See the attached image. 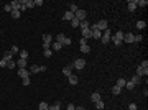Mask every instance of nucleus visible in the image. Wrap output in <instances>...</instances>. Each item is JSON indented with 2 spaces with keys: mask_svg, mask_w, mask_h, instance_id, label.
Instances as JSON below:
<instances>
[{
  "mask_svg": "<svg viewBox=\"0 0 148 110\" xmlns=\"http://www.w3.org/2000/svg\"><path fill=\"white\" fill-rule=\"evenodd\" d=\"M110 38H112V31H110L109 28H107V30H105V31H102V36H100V41L104 44H107L110 41Z\"/></svg>",
  "mask_w": 148,
  "mask_h": 110,
  "instance_id": "1",
  "label": "nucleus"
},
{
  "mask_svg": "<svg viewBox=\"0 0 148 110\" xmlns=\"http://www.w3.org/2000/svg\"><path fill=\"white\" fill-rule=\"evenodd\" d=\"M51 41H53V36L51 35H43V49H50L51 48Z\"/></svg>",
  "mask_w": 148,
  "mask_h": 110,
  "instance_id": "2",
  "label": "nucleus"
},
{
  "mask_svg": "<svg viewBox=\"0 0 148 110\" xmlns=\"http://www.w3.org/2000/svg\"><path fill=\"white\" fill-rule=\"evenodd\" d=\"M72 67H74V69H78V71H81V69H84V67H86V61H84L82 58L76 59V61L72 63Z\"/></svg>",
  "mask_w": 148,
  "mask_h": 110,
  "instance_id": "3",
  "label": "nucleus"
},
{
  "mask_svg": "<svg viewBox=\"0 0 148 110\" xmlns=\"http://www.w3.org/2000/svg\"><path fill=\"white\" fill-rule=\"evenodd\" d=\"M86 16H87V12H86V10H78V12L74 13V18H78L79 21L86 20Z\"/></svg>",
  "mask_w": 148,
  "mask_h": 110,
  "instance_id": "4",
  "label": "nucleus"
},
{
  "mask_svg": "<svg viewBox=\"0 0 148 110\" xmlns=\"http://www.w3.org/2000/svg\"><path fill=\"white\" fill-rule=\"evenodd\" d=\"M97 28H99V31H105V30H107V20L105 18H102V20H99L97 23Z\"/></svg>",
  "mask_w": 148,
  "mask_h": 110,
  "instance_id": "5",
  "label": "nucleus"
},
{
  "mask_svg": "<svg viewBox=\"0 0 148 110\" xmlns=\"http://www.w3.org/2000/svg\"><path fill=\"white\" fill-rule=\"evenodd\" d=\"M43 71H46V66H36V64H33L30 67V72H43Z\"/></svg>",
  "mask_w": 148,
  "mask_h": 110,
  "instance_id": "6",
  "label": "nucleus"
},
{
  "mask_svg": "<svg viewBox=\"0 0 148 110\" xmlns=\"http://www.w3.org/2000/svg\"><path fill=\"white\" fill-rule=\"evenodd\" d=\"M124 43H127V44L133 43V35L132 33H124Z\"/></svg>",
  "mask_w": 148,
  "mask_h": 110,
  "instance_id": "7",
  "label": "nucleus"
},
{
  "mask_svg": "<svg viewBox=\"0 0 148 110\" xmlns=\"http://www.w3.org/2000/svg\"><path fill=\"white\" fill-rule=\"evenodd\" d=\"M72 69H74L72 64H69V66H66L64 69H62V74L66 76V77H69V76H72Z\"/></svg>",
  "mask_w": 148,
  "mask_h": 110,
  "instance_id": "8",
  "label": "nucleus"
},
{
  "mask_svg": "<svg viewBox=\"0 0 148 110\" xmlns=\"http://www.w3.org/2000/svg\"><path fill=\"white\" fill-rule=\"evenodd\" d=\"M30 74H31V72H30V71H26V67H25V69H18V76H20L22 79L30 77Z\"/></svg>",
  "mask_w": 148,
  "mask_h": 110,
  "instance_id": "9",
  "label": "nucleus"
},
{
  "mask_svg": "<svg viewBox=\"0 0 148 110\" xmlns=\"http://www.w3.org/2000/svg\"><path fill=\"white\" fill-rule=\"evenodd\" d=\"M127 8H128V12H135L136 10V0H130L128 3H127Z\"/></svg>",
  "mask_w": 148,
  "mask_h": 110,
  "instance_id": "10",
  "label": "nucleus"
},
{
  "mask_svg": "<svg viewBox=\"0 0 148 110\" xmlns=\"http://www.w3.org/2000/svg\"><path fill=\"white\" fill-rule=\"evenodd\" d=\"M51 48H53V49H51V51H53V53H58V51H61L62 44H61V43H58V41H54V43L51 44Z\"/></svg>",
  "mask_w": 148,
  "mask_h": 110,
  "instance_id": "11",
  "label": "nucleus"
},
{
  "mask_svg": "<svg viewBox=\"0 0 148 110\" xmlns=\"http://www.w3.org/2000/svg\"><path fill=\"white\" fill-rule=\"evenodd\" d=\"M135 74L140 76V77H142V76H148V69H143V67L138 66V67H136V72H135Z\"/></svg>",
  "mask_w": 148,
  "mask_h": 110,
  "instance_id": "12",
  "label": "nucleus"
},
{
  "mask_svg": "<svg viewBox=\"0 0 148 110\" xmlns=\"http://www.w3.org/2000/svg\"><path fill=\"white\" fill-rule=\"evenodd\" d=\"M82 38H84V39L92 38V31H90V28H86V30H82Z\"/></svg>",
  "mask_w": 148,
  "mask_h": 110,
  "instance_id": "13",
  "label": "nucleus"
},
{
  "mask_svg": "<svg viewBox=\"0 0 148 110\" xmlns=\"http://www.w3.org/2000/svg\"><path fill=\"white\" fill-rule=\"evenodd\" d=\"M2 59H5V61H7V63H10V61H13V54H12V51H7L4 54V58Z\"/></svg>",
  "mask_w": 148,
  "mask_h": 110,
  "instance_id": "14",
  "label": "nucleus"
},
{
  "mask_svg": "<svg viewBox=\"0 0 148 110\" xmlns=\"http://www.w3.org/2000/svg\"><path fill=\"white\" fill-rule=\"evenodd\" d=\"M16 66H18V69H25V67H26V59H18V61H16Z\"/></svg>",
  "mask_w": 148,
  "mask_h": 110,
  "instance_id": "15",
  "label": "nucleus"
},
{
  "mask_svg": "<svg viewBox=\"0 0 148 110\" xmlns=\"http://www.w3.org/2000/svg\"><path fill=\"white\" fill-rule=\"evenodd\" d=\"M62 20H66V21H71V20H74V13H71L69 10H68V12L64 13V16H62Z\"/></svg>",
  "mask_w": 148,
  "mask_h": 110,
  "instance_id": "16",
  "label": "nucleus"
},
{
  "mask_svg": "<svg viewBox=\"0 0 148 110\" xmlns=\"http://www.w3.org/2000/svg\"><path fill=\"white\" fill-rule=\"evenodd\" d=\"M56 41H58V43H61L62 46H64V41H66V35H62V33H59V35L56 36Z\"/></svg>",
  "mask_w": 148,
  "mask_h": 110,
  "instance_id": "17",
  "label": "nucleus"
},
{
  "mask_svg": "<svg viewBox=\"0 0 148 110\" xmlns=\"http://www.w3.org/2000/svg\"><path fill=\"white\" fill-rule=\"evenodd\" d=\"M79 26H81V30H86V28H89L90 26V23H89V20H82V21H81V23H79Z\"/></svg>",
  "mask_w": 148,
  "mask_h": 110,
  "instance_id": "18",
  "label": "nucleus"
},
{
  "mask_svg": "<svg viewBox=\"0 0 148 110\" xmlns=\"http://www.w3.org/2000/svg\"><path fill=\"white\" fill-rule=\"evenodd\" d=\"M10 5H12V10H18L20 5H22V0H13Z\"/></svg>",
  "mask_w": 148,
  "mask_h": 110,
  "instance_id": "19",
  "label": "nucleus"
},
{
  "mask_svg": "<svg viewBox=\"0 0 148 110\" xmlns=\"http://www.w3.org/2000/svg\"><path fill=\"white\" fill-rule=\"evenodd\" d=\"M90 100H92L94 104H96V102H99V100H100V94H99V92H94V94L90 95Z\"/></svg>",
  "mask_w": 148,
  "mask_h": 110,
  "instance_id": "20",
  "label": "nucleus"
},
{
  "mask_svg": "<svg viewBox=\"0 0 148 110\" xmlns=\"http://www.w3.org/2000/svg\"><path fill=\"white\" fill-rule=\"evenodd\" d=\"M48 110H61V102H54L53 105L48 107Z\"/></svg>",
  "mask_w": 148,
  "mask_h": 110,
  "instance_id": "21",
  "label": "nucleus"
},
{
  "mask_svg": "<svg viewBox=\"0 0 148 110\" xmlns=\"http://www.w3.org/2000/svg\"><path fill=\"white\" fill-rule=\"evenodd\" d=\"M140 81H142V77H140V76H136V74H133L132 79H130V82H133L135 86H136V84H140Z\"/></svg>",
  "mask_w": 148,
  "mask_h": 110,
  "instance_id": "22",
  "label": "nucleus"
},
{
  "mask_svg": "<svg viewBox=\"0 0 148 110\" xmlns=\"http://www.w3.org/2000/svg\"><path fill=\"white\" fill-rule=\"evenodd\" d=\"M112 36H114L115 39H118V41H122V43H124V31H117L115 35H112Z\"/></svg>",
  "mask_w": 148,
  "mask_h": 110,
  "instance_id": "23",
  "label": "nucleus"
},
{
  "mask_svg": "<svg viewBox=\"0 0 148 110\" xmlns=\"http://www.w3.org/2000/svg\"><path fill=\"white\" fill-rule=\"evenodd\" d=\"M125 84H127V81H125L124 77H120V79L117 81V84H115V86H117V87H120V89H124V87H125Z\"/></svg>",
  "mask_w": 148,
  "mask_h": 110,
  "instance_id": "24",
  "label": "nucleus"
},
{
  "mask_svg": "<svg viewBox=\"0 0 148 110\" xmlns=\"http://www.w3.org/2000/svg\"><path fill=\"white\" fill-rule=\"evenodd\" d=\"M68 79H69V84H71V86H76V84H78V76H69V77H68Z\"/></svg>",
  "mask_w": 148,
  "mask_h": 110,
  "instance_id": "25",
  "label": "nucleus"
},
{
  "mask_svg": "<svg viewBox=\"0 0 148 110\" xmlns=\"http://www.w3.org/2000/svg\"><path fill=\"white\" fill-rule=\"evenodd\" d=\"M23 3L26 5V8H33L35 7V0H23Z\"/></svg>",
  "mask_w": 148,
  "mask_h": 110,
  "instance_id": "26",
  "label": "nucleus"
},
{
  "mask_svg": "<svg viewBox=\"0 0 148 110\" xmlns=\"http://www.w3.org/2000/svg\"><path fill=\"white\" fill-rule=\"evenodd\" d=\"M136 28H138V30H143V28H146V21H143V20L136 21Z\"/></svg>",
  "mask_w": 148,
  "mask_h": 110,
  "instance_id": "27",
  "label": "nucleus"
},
{
  "mask_svg": "<svg viewBox=\"0 0 148 110\" xmlns=\"http://www.w3.org/2000/svg\"><path fill=\"white\" fill-rule=\"evenodd\" d=\"M20 59H28V51H25V49H20Z\"/></svg>",
  "mask_w": 148,
  "mask_h": 110,
  "instance_id": "28",
  "label": "nucleus"
},
{
  "mask_svg": "<svg viewBox=\"0 0 148 110\" xmlns=\"http://www.w3.org/2000/svg\"><path fill=\"white\" fill-rule=\"evenodd\" d=\"M81 51L86 54V53H89V51H90V46H89V44H81Z\"/></svg>",
  "mask_w": 148,
  "mask_h": 110,
  "instance_id": "29",
  "label": "nucleus"
},
{
  "mask_svg": "<svg viewBox=\"0 0 148 110\" xmlns=\"http://www.w3.org/2000/svg\"><path fill=\"white\" fill-rule=\"evenodd\" d=\"M120 92H122L120 87H117V86H114V87H112V94H114V95H120Z\"/></svg>",
  "mask_w": 148,
  "mask_h": 110,
  "instance_id": "30",
  "label": "nucleus"
},
{
  "mask_svg": "<svg viewBox=\"0 0 148 110\" xmlns=\"http://www.w3.org/2000/svg\"><path fill=\"white\" fill-rule=\"evenodd\" d=\"M78 10H79V8H78V5H76V3H69V12L71 13H76Z\"/></svg>",
  "mask_w": 148,
  "mask_h": 110,
  "instance_id": "31",
  "label": "nucleus"
},
{
  "mask_svg": "<svg viewBox=\"0 0 148 110\" xmlns=\"http://www.w3.org/2000/svg\"><path fill=\"white\" fill-rule=\"evenodd\" d=\"M148 2L146 0H136V7H146Z\"/></svg>",
  "mask_w": 148,
  "mask_h": 110,
  "instance_id": "32",
  "label": "nucleus"
},
{
  "mask_svg": "<svg viewBox=\"0 0 148 110\" xmlns=\"http://www.w3.org/2000/svg\"><path fill=\"white\" fill-rule=\"evenodd\" d=\"M20 15H22L20 10H12V18H20Z\"/></svg>",
  "mask_w": 148,
  "mask_h": 110,
  "instance_id": "33",
  "label": "nucleus"
},
{
  "mask_svg": "<svg viewBox=\"0 0 148 110\" xmlns=\"http://www.w3.org/2000/svg\"><path fill=\"white\" fill-rule=\"evenodd\" d=\"M79 23H81V21H79L78 18H74V20H71V26H72V28H78V26H79Z\"/></svg>",
  "mask_w": 148,
  "mask_h": 110,
  "instance_id": "34",
  "label": "nucleus"
},
{
  "mask_svg": "<svg viewBox=\"0 0 148 110\" xmlns=\"http://www.w3.org/2000/svg\"><path fill=\"white\" fill-rule=\"evenodd\" d=\"M48 107H50V105H48V104H46V102H40V105H38V109H40V110H48Z\"/></svg>",
  "mask_w": 148,
  "mask_h": 110,
  "instance_id": "35",
  "label": "nucleus"
},
{
  "mask_svg": "<svg viewBox=\"0 0 148 110\" xmlns=\"http://www.w3.org/2000/svg\"><path fill=\"white\" fill-rule=\"evenodd\" d=\"M105 107V104L102 102V100H99V102H96V109H99V110H102Z\"/></svg>",
  "mask_w": 148,
  "mask_h": 110,
  "instance_id": "36",
  "label": "nucleus"
},
{
  "mask_svg": "<svg viewBox=\"0 0 148 110\" xmlns=\"http://www.w3.org/2000/svg\"><path fill=\"white\" fill-rule=\"evenodd\" d=\"M125 87H127L128 91H132V89H135V84H133V82H130V81H127V84H125Z\"/></svg>",
  "mask_w": 148,
  "mask_h": 110,
  "instance_id": "37",
  "label": "nucleus"
},
{
  "mask_svg": "<svg viewBox=\"0 0 148 110\" xmlns=\"http://www.w3.org/2000/svg\"><path fill=\"white\" fill-rule=\"evenodd\" d=\"M10 51H12V54H16V53H20V48L13 44V48H12V49H10Z\"/></svg>",
  "mask_w": 148,
  "mask_h": 110,
  "instance_id": "38",
  "label": "nucleus"
},
{
  "mask_svg": "<svg viewBox=\"0 0 148 110\" xmlns=\"http://www.w3.org/2000/svg\"><path fill=\"white\" fill-rule=\"evenodd\" d=\"M53 56V51L51 49H44V58H51Z\"/></svg>",
  "mask_w": 148,
  "mask_h": 110,
  "instance_id": "39",
  "label": "nucleus"
},
{
  "mask_svg": "<svg viewBox=\"0 0 148 110\" xmlns=\"http://www.w3.org/2000/svg\"><path fill=\"white\" fill-rule=\"evenodd\" d=\"M140 67H143V69H148V61H146V59L140 63Z\"/></svg>",
  "mask_w": 148,
  "mask_h": 110,
  "instance_id": "40",
  "label": "nucleus"
},
{
  "mask_svg": "<svg viewBox=\"0 0 148 110\" xmlns=\"http://www.w3.org/2000/svg\"><path fill=\"white\" fill-rule=\"evenodd\" d=\"M4 10H5V12H10V13H12V5H10V3L4 5Z\"/></svg>",
  "mask_w": 148,
  "mask_h": 110,
  "instance_id": "41",
  "label": "nucleus"
},
{
  "mask_svg": "<svg viewBox=\"0 0 148 110\" xmlns=\"http://www.w3.org/2000/svg\"><path fill=\"white\" fill-rule=\"evenodd\" d=\"M15 66H16V63H13V61H10V63H7V67H8V69H13Z\"/></svg>",
  "mask_w": 148,
  "mask_h": 110,
  "instance_id": "42",
  "label": "nucleus"
},
{
  "mask_svg": "<svg viewBox=\"0 0 148 110\" xmlns=\"http://www.w3.org/2000/svg\"><path fill=\"white\" fill-rule=\"evenodd\" d=\"M22 84H23V86H30V77H26V79H22Z\"/></svg>",
  "mask_w": 148,
  "mask_h": 110,
  "instance_id": "43",
  "label": "nucleus"
},
{
  "mask_svg": "<svg viewBox=\"0 0 148 110\" xmlns=\"http://www.w3.org/2000/svg\"><path fill=\"white\" fill-rule=\"evenodd\" d=\"M43 5V0H35V7H41Z\"/></svg>",
  "mask_w": 148,
  "mask_h": 110,
  "instance_id": "44",
  "label": "nucleus"
},
{
  "mask_svg": "<svg viewBox=\"0 0 148 110\" xmlns=\"http://www.w3.org/2000/svg\"><path fill=\"white\" fill-rule=\"evenodd\" d=\"M0 67H7V61L5 59H0Z\"/></svg>",
  "mask_w": 148,
  "mask_h": 110,
  "instance_id": "45",
  "label": "nucleus"
},
{
  "mask_svg": "<svg viewBox=\"0 0 148 110\" xmlns=\"http://www.w3.org/2000/svg\"><path fill=\"white\" fill-rule=\"evenodd\" d=\"M128 110H136V104H130V105H128Z\"/></svg>",
  "mask_w": 148,
  "mask_h": 110,
  "instance_id": "46",
  "label": "nucleus"
},
{
  "mask_svg": "<svg viewBox=\"0 0 148 110\" xmlns=\"http://www.w3.org/2000/svg\"><path fill=\"white\" fill-rule=\"evenodd\" d=\"M64 44H66V46H68V44H71V38H69V36H66V41H64Z\"/></svg>",
  "mask_w": 148,
  "mask_h": 110,
  "instance_id": "47",
  "label": "nucleus"
},
{
  "mask_svg": "<svg viewBox=\"0 0 148 110\" xmlns=\"http://www.w3.org/2000/svg\"><path fill=\"white\" fill-rule=\"evenodd\" d=\"M68 110H76V107H74L72 104H69V105H68Z\"/></svg>",
  "mask_w": 148,
  "mask_h": 110,
  "instance_id": "48",
  "label": "nucleus"
},
{
  "mask_svg": "<svg viewBox=\"0 0 148 110\" xmlns=\"http://www.w3.org/2000/svg\"><path fill=\"white\" fill-rule=\"evenodd\" d=\"M76 110H86L84 107H76Z\"/></svg>",
  "mask_w": 148,
  "mask_h": 110,
  "instance_id": "49",
  "label": "nucleus"
}]
</instances>
